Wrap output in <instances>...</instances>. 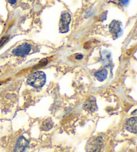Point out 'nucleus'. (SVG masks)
I'll return each instance as SVG.
<instances>
[{
    "mask_svg": "<svg viewBox=\"0 0 137 152\" xmlns=\"http://www.w3.org/2000/svg\"><path fill=\"white\" fill-rule=\"evenodd\" d=\"M46 82V75L43 71H36L30 74L27 79V83L30 86L40 88L43 87Z\"/></svg>",
    "mask_w": 137,
    "mask_h": 152,
    "instance_id": "obj_1",
    "label": "nucleus"
},
{
    "mask_svg": "<svg viewBox=\"0 0 137 152\" xmlns=\"http://www.w3.org/2000/svg\"><path fill=\"white\" fill-rule=\"evenodd\" d=\"M103 147V139L100 136H93L88 140L86 151L87 152H100Z\"/></svg>",
    "mask_w": 137,
    "mask_h": 152,
    "instance_id": "obj_2",
    "label": "nucleus"
},
{
    "mask_svg": "<svg viewBox=\"0 0 137 152\" xmlns=\"http://www.w3.org/2000/svg\"><path fill=\"white\" fill-rule=\"evenodd\" d=\"M71 21V15L68 12L64 11L62 13L59 24V29L61 33H66L69 31V25Z\"/></svg>",
    "mask_w": 137,
    "mask_h": 152,
    "instance_id": "obj_3",
    "label": "nucleus"
},
{
    "mask_svg": "<svg viewBox=\"0 0 137 152\" xmlns=\"http://www.w3.org/2000/svg\"><path fill=\"white\" fill-rule=\"evenodd\" d=\"M83 107L86 111L90 113H94L96 112L98 110V106H97L96 104V98L92 96L89 97L88 100L85 101Z\"/></svg>",
    "mask_w": 137,
    "mask_h": 152,
    "instance_id": "obj_4",
    "label": "nucleus"
},
{
    "mask_svg": "<svg viewBox=\"0 0 137 152\" xmlns=\"http://www.w3.org/2000/svg\"><path fill=\"white\" fill-rule=\"evenodd\" d=\"M30 51H31V45L25 43L16 47L13 50V54L17 56H25L29 54Z\"/></svg>",
    "mask_w": 137,
    "mask_h": 152,
    "instance_id": "obj_5",
    "label": "nucleus"
},
{
    "mask_svg": "<svg viewBox=\"0 0 137 152\" xmlns=\"http://www.w3.org/2000/svg\"><path fill=\"white\" fill-rule=\"evenodd\" d=\"M109 29H110V33H112V35L114 37L118 38L122 33L121 23L117 20H113L110 24Z\"/></svg>",
    "mask_w": 137,
    "mask_h": 152,
    "instance_id": "obj_6",
    "label": "nucleus"
},
{
    "mask_svg": "<svg viewBox=\"0 0 137 152\" xmlns=\"http://www.w3.org/2000/svg\"><path fill=\"white\" fill-rule=\"evenodd\" d=\"M136 126H137V117H133L129 118L126 121L124 128L129 132L136 133Z\"/></svg>",
    "mask_w": 137,
    "mask_h": 152,
    "instance_id": "obj_7",
    "label": "nucleus"
},
{
    "mask_svg": "<svg viewBox=\"0 0 137 152\" xmlns=\"http://www.w3.org/2000/svg\"><path fill=\"white\" fill-rule=\"evenodd\" d=\"M28 146V141L24 136H21L16 143L14 152H24Z\"/></svg>",
    "mask_w": 137,
    "mask_h": 152,
    "instance_id": "obj_8",
    "label": "nucleus"
},
{
    "mask_svg": "<svg viewBox=\"0 0 137 152\" xmlns=\"http://www.w3.org/2000/svg\"><path fill=\"white\" fill-rule=\"evenodd\" d=\"M94 75L98 81L103 82L107 78L108 71L106 69H101V70L96 71Z\"/></svg>",
    "mask_w": 137,
    "mask_h": 152,
    "instance_id": "obj_9",
    "label": "nucleus"
},
{
    "mask_svg": "<svg viewBox=\"0 0 137 152\" xmlns=\"http://www.w3.org/2000/svg\"><path fill=\"white\" fill-rule=\"evenodd\" d=\"M53 125L54 123L51 119H46L41 124V129L43 131H49L53 128Z\"/></svg>",
    "mask_w": 137,
    "mask_h": 152,
    "instance_id": "obj_10",
    "label": "nucleus"
},
{
    "mask_svg": "<svg viewBox=\"0 0 137 152\" xmlns=\"http://www.w3.org/2000/svg\"><path fill=\"white\" fill-rule=\"evenodd\" d=\"M119 1L120 2V3L122 4L123 6H126L128 3H129V0H119Z\"/></svg>",
    "mask_w": 137,
    "mask_h": 152,
    "instance_id": "obj_11",
    "label": "nucleus"
},
{
    "mask_svg": "<svg viewBox=\"0 0 137 152\" xmlns=\"http://www.w3.org/2000/svg\"><path fill=\"white\" fill-rule=\"evenodd\" d=\"M83 58V55L82 54H78L77 56H76V59H82Z\"/></svg>",
    "mask_w": 137,
    "mask_h": 152,
    "instance_id": "obj_12",
    "label": "nucleus"
},
{
    "mask_svg": "<svg viewBox=\"0 0 137 152\" xmlns=\"http://www.w3.org/2000/svg\"><path fill=\"white\" fill-rule=\"evenodd\" d=\"M9 1V3H11V4H15L16 3V1L17 0H8Z\"/></svg>",
    "mask_w": 137,
    "mask_h": 152,
    "instance_id": "obj_13",
    "label": "nucleus"
}]
</instances>
